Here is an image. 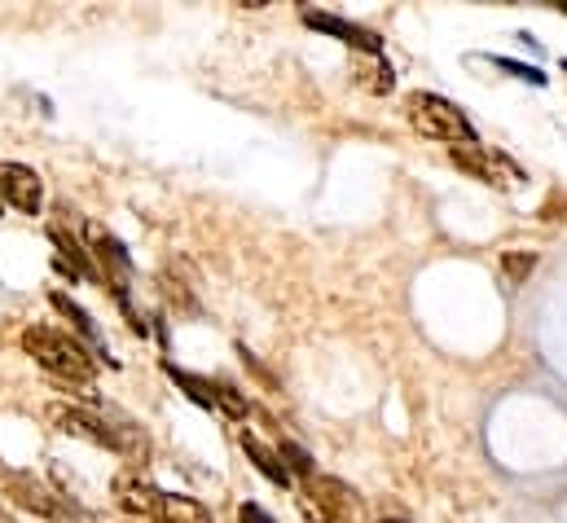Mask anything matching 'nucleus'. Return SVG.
I'll return each instance as SVG.
<instances>
[{
    "label": "nucleus",
    "mask_w": 567,
    "mask_h": 523,
    "mask_svg": "<svg viewBox=\"0 0 567 523\" xmlns=\"http://www.w3.org/2000/svg\"><path fill=\"white\" fill-rule=\"evenodd\" d=\"M22 352H27L44 374H53L66 387H93V378H97V365H93V356H88V348L80 339L62 335V330L27 326L22 330Z\"/></svg>",
    "instance_id": "1"
},
{
    "label": "nucleus",
    "mask_w": 567,
    "mask_h": 523,
    "mask_svg": "<svg viewBox=\"0 0 567 523\" xmlns=\"http://www.w3.org/2000/svg\"><path fill=\"white\" fill-rule=\"evenodd\" d=\"M238 523H277V519H273L260 502H242V506H238Z\"/></svg>",
    "instance_id": "19"
},
{
    "label": "nucleus",
    "mask_w": 567,
    "mask_h": 523,
    "mask_svg": "<svg viewBox=\"0 0 567 523\" xmlns=\"http://www.w3.org/2000/svg\"><path fill=\"white\" fill-rule=\"evenodd\" d=\"M299 510H304V519H308V523H335L317 502H308V497H299Z\"/></svg>",
    "instance_id": "20"
},
{
    "label": "nucleus",
    "mask_w": 567,
    "mask_h": 523,
    "mask_svg": "<svg viewBox=\"0 0 567 523\" xmlns=\"http://www.w3.org/2000/svg\"><path fill=\"white\" fill-rule=\"evenodd\" d=\"M159 502H163V488H154L137 466H124V471L115 475V506L128 510L137 523L159 519Z\"/></svg>",
    "instance_id": "7"
},
{
    "label": "nucleus",
    "mask_w": 567,
    "mask_h": 523,
    "mask_svg": "<svg viewBox=\"0 0 567 523\" xmlns=\"http://www.w3.org/2000/svg\"><path fill=\"white\" fill-rule=\"evenodd\" d=\"M0 198H5L14 211H22V216H40V207H44L40 172L27 168V163L5 159V163H0Z\"/></svg>",
    "instance_id": "6"
},
{
    "label": "nucleus",
    "mask_w": 567,
    "mask_h": 523,
    "mask_svg": "<svg viewBox=\"0 0 567 523\" xmlns=\"http://www.w3.org/2000/svg\"><path fill=\"white\" fill-rule=\"evenodd\" d=\"M559 66H563V75H567V58H563V62H559Z\"/></svg>",
    "instance_id": "22"
},
{
    "label": "nucleus",
    "mask_w": 567,
    "mask_h": 523,
    "mask_svg": "<svg viewBox=\"0 0 567 523\" xmlns=\"http://www.w3.org/2000/svg\"><path fill=\"white\" fill-rule=\"evenodd\" d=\"M405 119L414 132H422L427 141H444V146H475V141H480V132L462 115V106H453L449 97H440V93H409Z\"/></svg>",
    "instance_id": "2"
},
{
    "label": "nucleus",
    "mask_w": 567,
    "mask_h": 523,
    "mask_svg": "<svg viewBox=\"0 0 567 523\" xmlns=\"http://www.w3.org/2000/svg\"><path fill=\"white\" fill-rule=\"evenodd\" d=\"M277 458H282V466H286L291 475H304V480H313V453H308L304 444L277 440Z\"/></svg>",
    "instance_id": "16"
},
{
    "label": "nucleus",
    "mask_w": 567,
    "mask_h": 523,
    "mask_svg": "<svg viewBox=\"0 0 567 523\" xmlns=\"http://www.w3.org/2000/svg\"><path fill=\"white\" fill-rule=\"evenodd\" d=\"M49 422L58 431L75 440H88L97 449H110L119 453V436H115V418H110V405L106 409H88V405H66V400H53L49 405Z\"/></svg>",
    "instance_id": "3"
},
{
    "label": "nucleus",
    "mask_w": 567,
    "mask_h": 523,
    "mask_svg": "<svg viewBox=\"0 0 567 523\" xmlns=\"http://www.w3.org/2000/svg\"><path fill=\"white\" fill-rule=\"evenodd\" d=\"M0 523H5V519H0Z\"/></svg>",
    "instance_id": "24"
},
{
    "label": "nucleus",
    "mask_w": 567,
    "mask_h": 523,
    "mask_svg": "<svg viewBox=\"0 0 567 523\" xmlns=\"http://www.w3.org/2000/svg\"><path fill=\"white\" fill-rule=\"evenodd\" d=\"M242 453L251 458V466L264 475L269 484H277V488H291V471L282 466V458H277V449H269L260 436H251V431H242Z\"/></svg>",
    "instance_id": "11"
},
{
    "label": "nucleus",
    "mask_w": 567,
    "mask_h": 523,
    "mask_svg": "<svg viewBox=\"0 0 567 523\" xmlns=\"http://www.w3.org/2000/svg\"><path fill=\"white\" fill-rule=\"evenodd\" d=\"M563 14H567V5H563Z\"/></svg>",
    "instance_id": "23"
},
{
    "label": "nucleus",
    "mask_w": 567,
    "mask_h": 523,
    "mask_svg": "<svg viewBox=\"0 0 567 523\" xmlns=\"http://www.w3.org/2000/svg\"><path fill=\"white\" fill-rule=\"evenodd\" d=\"M163 370H168V378H172L176 387H185V396L194 400V405L216 409V383H211V378H203V374H189V370H181L176 361H163Z\"/></svg>",
    "instance_id": "13"
},
{
    "label": "nucleus",
    "mask_w": 567,
    "mask_h": 523,
    "mask_svg": "<svg viewBox=\"0 0 567 523\" xmlns=\"http://www.w3.org/2000/svg\"><path fill=\"white\" fill-rule=\"evenodd\" d=\"M449 163L453 168H462L466 176H475L480 185H493V189H515L519 181H524V172H519L502 150L480 146V141H475V146H453Z\"/></svg>",
    "instance_id": "4"
},
{
    "label": "nucleus",
    "mask_w": 567,
    "mask_h": 523,
    "mask_svg": "<svg viewBox=\"0 0 567 523\" xmlns=\"http://www.w3.org/2000/svg\"><path fill=\"white\" fill-rule=\"evenodd\" d=\"M383 523H405V519H383Z\"/></svg>",
    "instance_id": "21"
},
{
    "label": "nucleus",
    "mask_w": 567,
    "mask_h": 523,
    "mask_svg": "<svg viewBox=\"0 0 567 523\" xmlns=\"http://www.w3.org/2000/svg\"><path fill=\"white\" fill-rule=\"evenodd\" d=\"M537 269V251H506L502 255V277L506 286H524V277Z\"/></svg>",
    "instance_id": "17"
},
{
    "label": "nucleus",
    "mask_w": 567,
    "mask_h": 523,
    "mask_svg": "<svg viewBox=\"0 0 567 523\" xmlns=\"http://www.w3.org/2000/svg\"><path fill=\"white\" fill-rule=\"evenodd\" d=\"M49 238H53V247L62 251V264L71 260V273H75V277H102V273L93 269V260H88V251H84L80 242H75V238H71V233H66V229H58V225H53V229H49Z\"/></svg>",
    "instance_id": "14"
},
{
    "label": "nucleus",
    "mask_w": 567,
    "mask_h": 523,
    "mask_svg": "<svg viewBox=\"0 0 567 523\" xmlns=\"http://www.w3.org/2000/svg\"><path fill=\"white\" fill-rule=\"evenodd\" d=\"M308 502H317L330 519H339V515H352V510L361 506V493L352 484L335 480V475H313V480H308Z\"/></svg>",
    "instance_id": "9"
},
{
    "label": "nucleus",
    "mask_w": 567,
    "mask_h": 523,
    "mask_svg": "<svg viewBox=\"0 0 567 523\" xmlns=\"http://www.w3.org/2000/svg\"><path fill=\"white\" fill-rule=\"evenodd\" d=\"M154 523H216L211 510L198 502V497H185V493H163L159 502V519Z\"/></svg>",
    "instance_id": "12"
},
{
    "label": "nucleus",
    "mask_w": 567,
    "mask_h": 523,
    "mask_svg": "<svg viewBox=\"0 0 567 523\" xmlns=\"http://www.w3.org/2000/svg\"><path fill=\"white\" fill-rule=\"evenodd\" d=\"M216 409H220V414H229V418H238V422L251 414L247 396H242L233 383H216Z\"/></svg>",
    "instance_id": "18"
},
{
    "label": "nucleus",
    "mask_w": 567,
    "mask_h": 523,
    "mask_svg": "<svg viewBox=\"0 0 567 523\" xmlns=\"http://www.w3.org/2000/svg\"><path fill=\"white\" fill-rule=\"evenodd\" d=\"M0 502L27 510V515H40V519L62 515V497L53 493V488H44L36 475H27V471H0Z\"/></svg>",
    "instance_id": "5"
},
{
    "label": "nucleus",
    "mask_w": 567,
    "mask_h": 523,
    "mask_svg": "<svg viewBox=\"0 0 567 523\" xmlns=\"http://www.w3.org/2000/svg\"><path fill=\"white\" fill-rule=\"evenodd\" d=\"M299 18H304V27L321 31V36H335L339 44H348V49H361V53H370V58H383V40H378L370 27H357V22H348L339 14H326V9H304Z\"/></svg>",
    "instance_id": "8"
},
{
    "label": "nucleus",
    "mask_w": 567,
    "mask_h": 523,
    "mask_svg": "<svg viewBox=\"0 0 567 523\" xmlns=\"http://www.w3.org/2000/svg\"><path fill=\"white\" fill-rule=\"evenodd\" d=\"M49 304H53V308H58V313H62L66 321H71V326H75V330H80V335H84L88 343H93V348H97V352H102V361H106V365H119V361H115V356H110V352H106V339H102V330H97V321H93V317H88V313H84V308H80V304H75V299H71V295H66V291H53V295H49Z\"/></svg>",
    "instance_id": "10"
},
{
    "label": "nucleus",
    "mask_w": 567,
    "mask_h": 523,
    "mask_svg": "<svg viewBox=\"0 0 567 523\" xmlns=\"http://www.w3.org/2000/svg\"><path fill=\"white\" fill-rule=\"evenodd\" d=\"M488 62H493L497 71H506V75H515V80L532 84V88H546L550 84V75L541 71V66H532V62H515V58H506V53H488Z\"/></svg>",
    "instance_id": "15"
}]
</instances>
